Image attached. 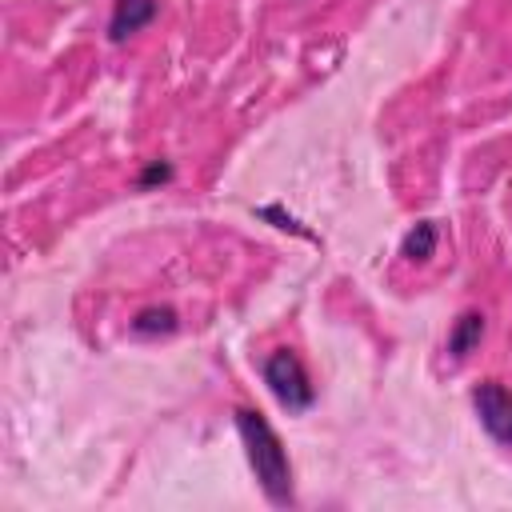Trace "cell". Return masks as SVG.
Listing matches in <instances>:
<instances>
[{
	"label": "cell",
	"mask_w": 512,
	"mask_h": 512,
	"mask_svg": "<svg viewBox=\"0 0 512 512\" xmlns=\"http://www.w3.org/2000/svg\"><path fill=\"white\" fill-rule=\"evenodd\" d=\"M236 432L248 448V464H252L264 496L272 504H292V464H288V452H284L280 436L272 432V424L252 408H236Z\"/></svg>",
	"instance_id": "1"
},
{
	"label": "cell",
	"mask_w": 512,
	"mask_h": 512,
	"mask_svg": "<svg viewBox=\"0 0 512 512\" xmlns=\"http://www.w3.org/2000/svg\"><path fill=\"white\" fill-rule=\"evenodd\" d=\"M260 376L268 384V392L288 408V412H308L316 404V384L304 368V360L292 348H272L260 364Z\"/></svg>",
	"instance_id": "2"
},
{
	"label": "cell",
	"mask_w": 512,
	"mask_h": 512,
	"mask_svg": "<svg viewBox=\"0 0 512 512\" xmlns=\"http://www.w3.org/2000/svg\"><path fill=\"white\" fill-rule=\"evenodd\" d=\"M472 408H476L484 432H488L496 444L512 448V392H508L500 380H484V384H476V392H472Z\"/></svg>",
	"instance_id": "3"
},
{
	"label": "cell",
	"mask_w": 512,
	"mask_h": 512,
	"mask_svg": "<svg viewBox=\"0 0 512 512\" xmlns=\"http://www.w3.org/2000/svg\"><path fill=\"white\" fill-rule=\"evenodd\" d=\"M160 12V0H112V20H108V36L120 44L132 32H140L144 24H152V16Z\"/></svg>",
	"instance_id": "4"
},
{
	"label": "cell",
	"mask_w": 512,
	"mask_h": 512,
	"mask_svg": "<svg viewBox=\"0 0 512 512\" xmlns=\"http://www.w3.org/2000/svg\"><path fill=\"white\" fill-rule=\"evenodd\" d=\"M484 340V312L468 308L452 320V332H448V356L452 360H464L468 352H476V344Z\"/></svg>",
	"instance_id": "5"
},
{
	"label": "cell",
	"mask_w": 512,
	"mask_h": 512,
	"mask_svg": "<svg viewBox=\"0 0 512 512\" xmlns=\"http://www.w3.org/2000/svg\"><path fill=\"white\" fill-rule=\"evenodd\" d=\"M132 332L136 336H168V332H176V312L172 308H144L132 316Z\"/></svg>",
	"instance_id": "6"
},
{
	"label": "cell",
	"mask_w": 512,
	"mask_h": 512,
	"mask_svg": "<svg viewBox=\"0 0 512 512\" xmlns=\"http://www.w3.org/2000/svg\"><path fill=\"white\" fill-rule=\"evenodd\" d=\"M400 252H404L408 260H428V256L436 252V224H432V220H420V224L404 236Z\"/></svg>",
	"instance_id": "7"
},
{
	"label": "cell",
	"mask_w": 512,
	"mask_h": 512,
	"mask_svg": "<svg viewBox=\"0 0 512 512\" xmlns=\"http://www.w3.org/2000/svg\"><path fill=\"white\" fill-rule=\"evenodd\" d=\"M164 180H172V164H168V160H152V164L136 176L140 188H152V184H164Z\"/></svg>",
	"instance_id": "8"
}]
</instances>
